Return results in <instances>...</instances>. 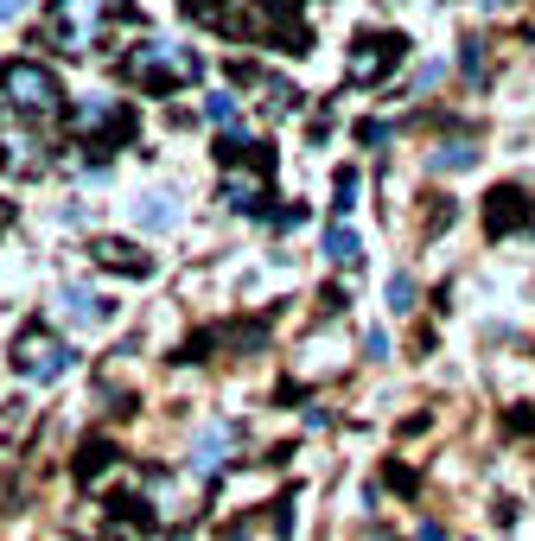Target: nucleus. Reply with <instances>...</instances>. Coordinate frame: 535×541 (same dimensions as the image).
<instances>
[{"mask_svg": "<svg viewBox=\"0 0 535 541\" xmlns=\"http://www.w3.org/2000/svg\"><path fill=\"white\" fill-rule=\"evenodd\" d=\"M134 128H141V115H134V102H77L71 109V147L90 153V172L109 166V153H122L134 141Z\"/></svg>", "mask_w": 535, "mask_h": 541, "instance_id": "nucleus-1", "label": "nucleus"}, {"mask_svg": "<svg viewBox=\"0 0 535 541\" xmlns=\"http://www.w3.org/2000/svg\"><path fill=\"white\" fill-rule=\"evenodd\" d=\"M122 77L134 83V90H147V96H172L179 83H198L204 77V58H198V51H185V45L141 39V45L122 51Z\"/></svg>", "mask_w": 535, "mask_h": 541, "instance_id": "nucleus-2", "label": "nucleus"}, {"mask_svg": "<svg viewBox=\"0 0 535 541\" xmlns=\"http://www.w3.org/2000/svg\"><path fill=\"white\" fill-rule=\"evenodd\" d=\"M0 96L20 121H58L64 115V83L58 71H45L39 58H13L0 64Z\"/></svg>", "mask_w": 535, "mask_h": 541, "instance_id": "nucleus-3", "label": "nucleus"}, {"mask_svg": "<svg viewBox=\"0 0 535 541\" xmlns=\"http://www.w3.org/2000/svg\"><path fill=\"white\" fill-rule=\"evenodd\" d=\"M223 204H230L236 217H274L268 204H274V153L255 141V153L243 166H223Z\"/></svg>", "mask_w": 535, "mask_h": 541, "instance_id": "nucleus-4", "label": "nucleus"}, {"mask_svg": "<svg viewBox=\"0 0 535 541\" xmlns=\"http://www.w3.org/2000/svg\"><path fill=\"white\" fill-rule=\"evenodd\" d=\"M402 64H408L402 32H357L351 58H344V83H351V90H376V83H389Z\"/></svg>", "mask_w": 535, "mask_h": 541, "instance_id": "nucleus-5", "label": "nucleus"}, {"mask_svg": "<svg viewBox=\"0 0 535 541\" xmlns=\"http://www.w3.org/2000/svg\"><path fill=\"white\" fill-rule=\"evenodd\" d=\"M64 370H71V351H64L58 331L26 325L20 338H13V376H20V382H58Z\"/></svg>", "mask_w": 535, "mask_h": 541, "instance_id": "nucleus-6", "label": "nucleus"}, {"mask_svg": "<svg viewBox=\"0 0 535 541\" xmlns=\"http://www.w3.org/2000/svg\"><path fill=\"white\" fill-rule=\"evenodd\" d=\"M529 217H535V211H529V191H523V185H497L491 198H485V230H491V236H516Z\"/></svg>", "mask_w": 535, "mask_h": 541, "instance_id": "nucleus-7", "label": "nucleus"}, {"mask_svg": "<svg viewBox=\"0 0 535 541\" xmlns=\"http://www.w3.org/2000/svg\"><path fill=\"white\" fill-rule=\"evenodd\" d=\"M90 255L102 261V268H115V274H134V281H147V274H153V255H141V249L122 242V236H96Z\"/></svg>", "mask_w": 535, "mask_h": 541, "instance_id": "nucleus-8", "label": "nucleus"}, {"mask_svg": "<svg viewBox=\"0 0 535 541\" xmlns=\"http://www.w3.org/2000/svg\"><path fill=\"white\" fill-rule=\"evenodd\" d=\"M427 166H434V172H465V166H478V134H453V141H440L434 153H427Z\"/></svg>", "mask_w": 535, "mask_h": 541, "instance_id": "nucleus-9", "label": "nucleus"}, {"mask_svg": "<svg viewBox=\"0 0 535 541\" xmlns=\"http://www.w3.org/2000/svg\"><path fill=\"white\" fill-rule=\"evenodd\" d=\"M109 465H115V440H102V433H96V440H83V446H77V465H71V478H77V484H96Z\"/></svg>", "mask_w": 535, "mask_h": 541, "instance_id": "nucleus-10", "label": "nucleus"}, {"mask_svg": "<svg viewBox=\"0 0 535 541\" xmlns=\"http://www.w3.org/2000/svg\"><path fill=\"white\" fill-rule=\"evenodd\" d=\"M325 261H332V268H357V261H364V242H357L351 223H332V230H325Z\"/></svg>", "mask_w": 535, "mask_h": 541, "instance_id": "nucleus-11", "label": "nucleus"}, {"mask_svg": "<svg viewBox=\"0 0 535 541\" xmlns=\"http://www.w3.org/2000/svg\"><path fill=\"white\" fill-rule=\"evenodd\" d=\"M64 312H71V319L77 325H102V319H109V300H102V293H90V287H64Z\"/></svg>", "mask_w": 535, "mask_h": 541, "instance_id": "nucleus-12", "label": "nucleus"}, {"mask_svg": "<svg viewBox=\"0 0 535 541\" xmlns=\"http://www.w3.org/2000/svg\"><path fill=\"white\" fill-rule=\"evenodd\" d=\"M223 452H230V427L211 421V427L198 433V446H192V465H198V471H217V465H223Z\"/></svg>", "mask_w": 535, "mask_h": 541, "instance_id": "nucleus-13", "label": "nucleus"}, {"mask_svg": "<svg viewBox=\"0 0 535 541\" xmlns=\"http://www.w3.org/2000/svg\"><path fill=\"white\" fill-rule=\"evenodd\" d=\"M255 90H262V109L268 115H293V109H300V90H293L287 77H255Z\"/></svg>", "mask_w": 535, "mask_h": 541, "instance_id": "nucleus-14", "label": "nucleus"}, {"mask_svg": "<svg viewBox=\"0 0 535 541\" xmlns=\"http://www.w3.org/2000/svg\"><path fill=\"white\" fill-rule=\"evenodd\" d=\"M109 516H115V522H134V529H153V503H147L141 491H115V497H109Z\"/></svg>", "mask_w": 535, "mask_h": 541, "instance_id": "nucleus-15", "label": "nucleus"}, {"mask_svg": "<svg viewBox=\"0 0 535 541\" xmlns=\"http://www.w3.org/2000/svg\"><path fill=\"white\" fill-rule=\"evenodd\" d=\"M134 217H141L147 230H172V223H179V204H172L166 191H147V198L134 204Z\"/></svg>", "mask_w": 535, "mask_h": 541, "instance_id": "nucleus-16", "label": "nucleus"}, {"mask_svg": "<svg viewBox=\"0 0 535 541\" xmlns=\"http://www.w3.org/2000/svg\"><path fill=\"white\" fill-rule=\"evenodd\" d=\"M357 191H364L357 166H338V179H332V211H338V217H351V211H357Z\"/></svg>", "mask_w": 535, "mask_h": 541, "instance_id": "nucleus-17", "label": "nucleus"}, {"mask_svg": "<svg viewBox=\"0 0 535 541\" xmlns=\"http://www.w3.org/2000/svg\"><path fill=\"white\" fill-rule=\"evenodd\" d=\"M204 121H217V128H236V96H230V90H211V96H204Z\"/></svg>", "mask_w": 535, "mask_h": 541, "instance_id": "nucleus-18", "label": "nucleus"}, {"mask_svg": "<svg viewBox=\"0 0 535 541\" xmlns=\"http://www.w3.org/2000/svg\"><path fill=\"white\" fill-rule=\"evenodd\" d=\"M459 71L472 77V83H485V45H478V39H465V45H459Z\"/></svg>", "mask_w": 535, "mask_h": 541, "instance_id": "nucleus-19", "label": "nucleus"}, {"mask_svg": "<svg viewBox=\"0 0 535 541\" xmlns=\"http://www.w3.org/2000/svg\"><path fill=\"white\" fill-rule=\"evenodd\" d=\"M389 312H414V281L408 274H389Z\"/></svg>", "mask_w": 535, "mask_h": 541, "instance_id": "nucleus-20", "label": "nucleus"}, {"mask_svg": "<svg viewBox=\"0 0 535 541\" xmlns=\"http://www.w3.org/2000/svg\"><path fill=\"white\" fill-rule=\"evenodd\" d=\"M268 223H274V230H300V223H306V204H287V211H274Z\"/></svg>", "mask_w": 535, "mask_h": 541, "instance_id": "nucleus-21", "label": "nucleus"}, {"mask_svg": "<svg viewBox=\"0 0 535 541\" xmlns=\"http://www.w3.org/2000/svg\"><path fill=\"white\" fill-rule=\"evenodd\" d=\"M26 7V0H0V20H13V13H20Z\"/></svg>", "mask_w": 535, "mask_h": 541, "instance_id": "nucleus-22", "label": "nucleus"}]
</instances>
